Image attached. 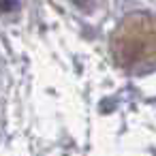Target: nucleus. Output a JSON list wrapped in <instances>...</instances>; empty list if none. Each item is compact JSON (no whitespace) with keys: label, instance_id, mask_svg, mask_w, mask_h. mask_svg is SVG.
<instances>
[{"label":"nucleus","instance_id":"1","mask_svg":"<svg viewBox=\"0 0 156 156\" xmlns=\"http://www.w3.org/2000/svg\"><path fill=\"white\" fill-rule=\"evenodd\" d=\"M111 49L122 66H137L156 58V26L143 15H133L115 30Z\"/></svg>","mask_w":156,"mask_h":156}]
</instances>
